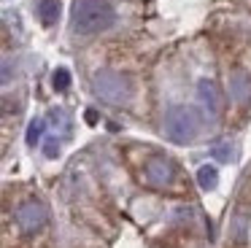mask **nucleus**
I'll use <instances>...</instances> for the list:
<instances>
[{"mask_svg": "<svg viewBox=\"0 0 251 248\" xmlns=\"http://www.w3.org/2000/svg\"><path fill=\"white\" fill-rule=\"evenodd\" d=\"M116 22V11L108 0H76L71 11V30L78 35H95Z\"/></svg>", "mask_w": 251, "mask_h": 248, "instance_id": "f257e3e1", "label": "nucleus"}, {"mask_svg": "<svg viewBox=\"0 0 251 248\" xmlns=\"http://www.w3.org/2000/svg\"><path fill=\"white\" fill-rule=\"evenodd\" d=\"M200 132V116L189 105H173L165 113V135L173 143H189Z\"/></svg>", "mask_w": 251, "mask_h": 248, "instance_id": "f03ea898", "label": "nucleus"}, {"mask_svg": "<svg viewBox=\"0 0 251 248\" xmlns=\"http://www.w3.org/2000/svg\"><path fill=\"white\" fill-rule=\"evenodd\" d=\"M92 89L98 97H103L105 102H114V105L130 102V97H132L130 78L116 73V70H98L92 75Z\"/></svg>", "mask_w": 251, "mask_h": 248, "instance_id": "7ed1b4c3", "label": "nucleus"}, {"mask_svg": "<svg viewBox=\"0 0 251 248\" xmlns=\"http://www.w3.org/2000/svg\"><path fill=\"white\" fill-rule=\"evenodd\" d=\"M49 221V210H46L44 202H38V199H27V202H22L17 208V224L22 232H38L41 226Z\"/></svg>", "mask_w": 251, "mask_h": 248, "instance_id": "20e7f679", "label": "nucleus"}, {"mask_svg": "<svg viewBox=\"0 0 251 248\" xmlns=\"http://www.w3.org/2000/svg\"><path fill=\"white\" fill-rule=\"evenodd\" d=\"M146 178L151 186H170L176 178V167L168 156H154L146 162Z\"/></svg>", "mask_w": 251, "mask_h": 248, "instance_id": "39448f33", "label": "nucleus"}, {"mask_svg": "<svg viewBox=\"0 0 251 248\" xmlns=\"http://www.w3.org/2000/svg\"><path fill=\"white\" fill-rule=\"evenodd\" d=\"M197 100H200L202 111L208 116H216L219 108H222V97H219V89L211 78H200L197 81Z\"/></svg>", "mask_w": 251, "mask_h": 248, "instance_id": "423d86ee", "label": "nucleus"}, {"mask_svg": "<svg viewBox=\"0 0 251 248\" xmlns=\"http://www.w3.org/2000/svg\"><path fill=\"white\" fill-rule=\"evenodd\" d=\"M38 19L44 22L46 27L57 25V19H60V0H41L38 3Z\"/></svg>", "mask_w": 251, "mask_h": 248, "instance_id": "0eeeda50", "label": "nucleus"}, {"mask_svg": "<svg viewBox=\"0 0 251 248\" xmlns=\"http://www.w3.org/2000/svg\"><path fill=\"white\" fill-rule=\"evenodd\" d=\"M197 183H200L202 192H213L219 186V170L213 165H202L197 170Z\"/></svg>", "mask_w": 251, "mask_h": 248, "instance_id": "6e6552de", "label": "nucleus"}, {"mask_svg": "<svg viewBox=\"0 0 251 248\" xmlns=\"http://www.w3.org/2000/svg\"><path fill=\"white\" fill-rule=\"evenodd\" d=\"M44 127H46V122H44V119H33V122L27 124V135H25L27 146H35L41 138H44Z\"/></svg>", "mask_w": 251, "mask_h": 248, "instance_id": "1a4fd4ad", "label": "nucleus"}, {"mask_svg": "<svg viewBox=\"0 0 251 248\" xmlns=\"http://www.w3.org/2000/svg\"><path fill=\"white\" fill-rule=\"evenodd\" d=\"M51 84H54L57 92H65L68 86H71V73H68L65 68H57L54 75H51Z\"/></svg>", "mask_w": 251, "mask_h": 248, "instance_id": "9d476101", "label": "nucleus"}, {"mask_svg": "<svg viewBox=\"0 0 251 248\" xmlns=\"http://www.w3.org/2000/svg\"><path fill=\"white\" fill-rule=\"evenodd\" d=\"M211 154L216 156L219 162H229V159H232V149H229V143H219V146H213Z\"/></svg>", "mask_w": 251, "mask_h": 248, "instance_id": "9b49d317", "label": "nucleus"}, {"mask_svg": "<svg viewBox=\"0 0 251 248\" xmlns=\"http://www.w3.org/2000/svg\"><path fill=\"white\" fill-rule=\"evenodd\" d=\"M44 151H46V156H49V159H57V154H60V140L57 138H49L44 143Z\"/></svg>", "mask_w": 251, "mask_h": 248, "instance_id": "f8f14e48", "label": "nucleus"}, {"mask_svg": "<svg viewBox=\"0 0 251 248\" xmlns=\"http://www.w3.org/2000/svg\"><path fill=\"white\" fill-rule=\"evenodd\" d=\"M243 81H246V75L243 73H238L232 78V84H235V97H238V100H246V89H243Z\"/></svg>", "mask_w": 251, "mask_h": 248, "instance_id": "ddd939ff", "label": "nucleus"}]
</instances>
